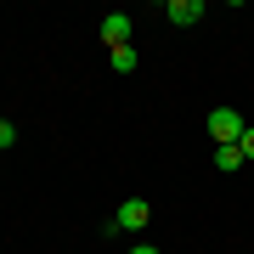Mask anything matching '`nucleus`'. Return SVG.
<instances>
[{
	"mask_svg": "<svg viewBox=\"0 0 254 254\" xmlns=\"http://www.w3.org/2000/svg\"><path fill=\"white\" fill-rule=\"evenodd\" d=\"M243 113H237V108H215V113H209V136H215V147H237V141H243Z\"/></svg>",
	"mask_w": 254,
	"mask_h": 254,
	"instance_id": "1",
	"label": "nucleus"
},
{
	"mask_svg": "<svg viewBox=\"0 0 254 254\" xmlns=\"http://www.w3.org/2000/svg\"><path fill=\"white\" fill-rule=\"evenodd\" d=\"M147 220H153V203H147V198H125V203H119V215L108 220V232H141Z\"/></svg>",
	"mask_w": 254,
	"mask_h": 254,
	"instance_id": "2",
	"label": "nucleus"
},
{
	"mask_svg": "<svg viewBox=\"0 0 254 254\" xmlns=\"http://www.w3.org/2000/svg\"><path fill=\"white\" fill-rule=\"evenodd\" d=\"M164 17H170L175 28H192L203 17V0H170V6H164Z\"/></svg>",
	"mask_w": 254,
	"mask_h": 254,
	"instance_id": "3",
	"label": "nucleus"
},
{
	"mask_svg": "<svg viewBox=\"0 0 254 254\" xmlns=\"http://www.w3.org/2000/svg\"><path fill=\"white\" fill-rule=\"evenodd\" d=\"M102 40H108V51L130 46V17H125V11H113V17H102Z\"/></svg>",
	"mask_w": 254,
	"mask_h": 254,
	"instance_id": "4",
	"label": "nucleus"
},
{
	"mask_svg": "<svg viewBox=\"0 0 254 254\" xmlns=\"http://www.w3.org/2000/svg\"><path fill=\"white\" fill-rule=\"evenodd\" d=\"M108 63H113V73H136L141 57H136V46H119V51H108Z\"/></svg>",
	"mask_w": 254,
	"mask_h": 254,
	"instance_id": "5",
	"label": "nucleus"
},
{
	"mask_svg": "<svg viewBox=\"0 0 254 254\" xmlns=\"http://www.w3.org/2000/svg\"><path fill=\"white\" fill-rule=\"evenodd\" d=\"M237 164H243V153H237V147H215V170H220V175H232Z\"/></svg>",
	"mask_w": 254,
	"mask_h": 254,
	"instance_id": "6",
	"label": "nucleus"
},
{
	"mask_svg": "<svg viewBox=\"0 0 254 254\" xmlns=\"http://www.w3.org/2000/svg\"><path fill=\"white\" fill-rule=\"evenodd\" d=\"M17 141V125H11V119H0V147H11Z\"/></svg>",
	"mask_w": 254,
	"mask_h": 254,
	"instance_id": "7",
	"label": "nucleus"
},
{
	"mask_svg": "<svg viewBox=\"0 0 254 254\" xmlns=\"http://www.w3.org/2000/svg\"><path fill=\"white\" fill-rule=\"evenodd\" d=\"M237 153H243V158H254V125L243 130V141H237Z\"/></svg>",
	"mask_w": 254,
	"mask_h": 254,
	"instance_id": "8",
	"label": "nucleus"
},
{
	"mask_svg": "<svg viewBox=\"0 0 254 254\" xmlns=\"http://www.w3.org/2000/svg\"><path fill=\"white\" fill-rule=\"evenodd\" d=\"M130 254H158V249H153V243H136V249H130Z\"/></svg>",
	"mask_w": 254,
	"mask_h": 254,
	"instance_id": "9",
	"label": "nucleus"
}]
</instances>
